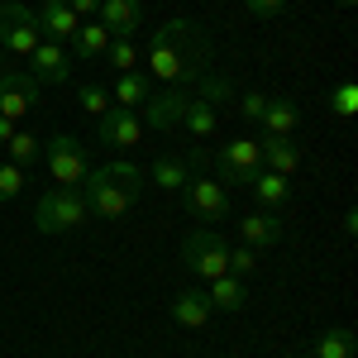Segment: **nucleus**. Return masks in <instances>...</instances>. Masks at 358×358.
<instances>
[{
  "label": "nucleus",
  "instance_id": "obj_33",
  "mask_svg": "<svg viewBox=\"0 0 358 358\" xmlns=\"http://www.w3.org/2000/svg\"><path fill=\"white\" fill-rule=\"evenodd\" d=\"M263 110H268V96H263V91H248L244 101H239V115H244L248 124H253V120H263Z\"/></svg>",
  "mask_w": 358,
  "mask_h": 358
},
{
  "label": "nucleus",
  "instance_id": "obj_4",
  "mask_svg": "<svg viewBox=\"0 0 358 358\" xmlns=\"http://www.w3.org/2000/svg\"><path fill=\"white\" fill-rule=\"evenodd\" d=\"M91 220V210H86L82 192H67V187H53V192L38 196V206H34V224H38V234H72V229H82Z\"/></svg>",
  "mask_w": 358,
  "mask_h": 358
},
{
  "label": "nucleus",
  "instance_id": "obj_34",
  "mask_svg": "<svg viewBox=\"0 0 358 358\" xmlns=\"http://www.w3.org/2000/svg\"><path fill=\"white\" fill-rule=\"evenodd\" d=\"M282 5H287V0H244V10H248V15H258V20L282 15Z\"/></svg>",
  "mask_w": 358,
  "mask_h": 358
},
{
  "label": "nucleus",
  "instance_id": "obj_13",
  "mask_svg": "<svg viewBox=\"0 0 358 358\" xmlns=\"http://www.w3.org/2000/svg\"><path fill=\"white\" fill-rule=\"evenodd\" d=\"M96 20L110 29V38H134L138 24H143V5L138 0H101Z\"/></svg>",
  "mask_w": 358,
  "mask_h": 358
},
{
  "label": "nucleus",
  "instance_id": "obj_10",
  "mask_svg": "<svg viewBox=\"0 0 358 358\" xmlns=\"http://www.w3.org/2000/svg\"><path fill=\"white\" fill-rule=\"evenodd\" d=\"M24 62H29L24 72L38 86H67V82H72V53H67L62 43H53V38H43Z\"/></svg>",
  "mask_w": 358,
  "mask_h": 358
},
{
  "label": "nucleus",
  "instance_id": "obj_36",
  "mask_svg": "<svg viewBox=\"0 0 358 358\" xmlns=\"http://www.w3.org/2000/svg\"><path fill=\"white\" fill-rule=\"evenodd\" d=\"M15 129H20V124H15V120H5V115H0V148H5V138L15 134Z\"/></svg>",
  "mask_w": 358,
  "mask_h": 358
},
{
  "label": "nucleus",
  "instance_id": "obj_23",
  "mask_svg": "<svg viewBox=\"0 0 358 358\" xmlns=\"http://www.w3.org/2000/svg\"><path fill=\"white\" fill-rule=\"evenodd\" d=\"M182 129L196 138V143H206V138H215V129H220V110L210 106V101H196L187 106V115H182Z\"/></svg>",
  "mask_w": 358,
  "mask_h": 358
},
{
  "label": "nucleus",
  "instance_id": "obj_30",
  "mask_svg": "<svg viewBox=\"0 0 358 358\" xmlns=\"http://www.w3.org/2000/svg\"><path fill=\"white\" fill-rule=\"evenodd\" d=\"M192 96H196V101H210V106H224L234 91H229V82H224V77H210V72H206V77L192 86Z\"/></svg>",
  "mask_w": 358,
  "mask_h": 358
},
{
  "label": "nucleus",
  "instance_id": "obj_24",
  "mask_svg": "<svg viewBox=\"0 0 358 358\" xmlns=\"http://www.w3.org/2000/svg\"><path fill=\"white\" fill-rule=\"evenodd\" d=\"M210 306L215 310H244L248 301V287H244V277H234V273H224V277H210Z\"/></svg>",
  "mask_w": 358,
  "mask_h": 358
},
{
  "label": "nucleus",
  "instance_id": "obj_37",
  "mask_svg": "<svg viewBox=\"0 0 358 358\" xmlns=\"http://www.w3.org/2000/svg\"><path fill=\"white\" fill-rule=\"evenodd\" d=\"M334 5H358V0H334Z\"/></svg>",
  "mask_w": 358,
  "mask_h": 358
},
{
  "label": "nucleus",
  "instance_id": "obj_20",
  "mask_svg": "<svg viewBox=\"0 0 358 358\" xmlns=\"http://www.w3.org/2000/svg\"><path fill=\"white\" fill-rule=\"evenodd\" d=\"M258 143H263V167H268V172H277V177H296V167H301V148H296L292 138L263 134Z\"/></svg>",
  "mask_w": 358,
  "mask_h": 358
},
{
  "label": "nucleus",
  "instance_id": "obj_17",
  "mask_svg": "<svg viewBox=\"0 0 358 358\" xmlns=\"http://www.w3.org/2000/svg\"><path fill=\"white\" fill-rule=\"evenodd\" d=\"M258 124H263L273 138H292L296 124H301V106H296L292 96H268V110H263Z\"/></svg>",
  "mask_w": 358,
  "mask_h": 358
},
{
  "label": "nucleus",
  "instance_id": "obj_2",
  "mask_svg": "<svg viewBox=\"0 0 358 358\" xmlns=\"http://www.w3.org/2000/svg\"><path fill=\"white\" fill-rule=\"evenodd\" d=\"M143 172L134 163H101L86 172V182L77 187L86 201V210L96 220H124L129 210L138 206V192H143Z\"/></svg>",
  "mask_w": 358,
  "mask_h": 358
},
{
  "label": "nucleus",
  "instance_id": "obj_32",
  "mask_svg": "<svg viewBox=\"0 0 358 358\" xmlns=\"http://www.w3.org/2000/svg\"><path fill=\"white\" fill-rule=\"evenodd\" d=\"M330 110H334V115H344V120L358 110V86H354V82H339V86L330 91Z\"/></svg>",
  "mask_w": 358,
  "mask_h": 358
},
{
  "label": "nucleus",
  "instance_id": "obj_39",
  "mask_svg": "<svg viewBox=\"0 0 358 358\" xmlns=\"http://www.w3.org/2000/svg\"><path fill=\"white\" fill-rule=\"evenodd\" d=\"M0 67H5V48H0Z\"/></svg>",
  "mask_w": 358,
  "mask_h": 358
},
{
  "label": "nucleus",
  "instance_id": "obj_19",
  "mask_svg": "<svg viewBox=\"0 0 358 358\" xmlns=\"http://www.w3.org/2000/svg\"><path fill=\"white\" fill-rule=\"evenodd\" d=\"M248 192L263 201V210H282V206L292 201V177H277L268 167H258V172L248 177Z\"/></svg>",
  "mask_w": 358,
  "mask_h": 358
},
{
  "label": "nucleus",
  "instance_id": "obj_29",
  "mask_svg": "<svg viewBox=\"0 0 358 358\" xmlns=\"http://www.w3.org/2000/svg\"><path fill=\"white\" fill-rule=\"evenodd\" d=\"M24 182H29L24 167L10 163V158H0V206H5V201H15V196L24 192Z\"/></svg>",
  "mask_w": 358,
  "mask_h": 358
},
{
  "label": "nucleus",
  "instance_id": "obj_28",
  "mask_svg": "<svg viewBox=\"0 0 358 358\" xmlns=\"http://www.w3.org/2000/svg\"><path fill=\"white\" fill-rule=\"evenodd\" d=\"M77 106H82L91 120H101V115L110 110L115 101H110V91H106L101 82H82V86H77Z\"/></svg>",
  "mask_w": 358,
  "mask_h": 358
},
{
  "label": "nucleus",
  "instance_id": "obj_35",
  "mask_svg": "<svg viewBox=\"0 0 358 358\" xmlns=\"http://www.w3.org/2000/svg\"><path fill=\"white\" fill-rule=\"evenodd\" d=\"M67 5H72V15H77V20H86V15H96V10H101V0H67Z\"/></svg>",
  "mask_w": 358,
  "mask_h": 358
},
{
  "label": "nucleus",
  "instance_id": "obj_21",
  "mask_svg": "<svg viewBox=\"0 0 358 358\" xmlns=\"http://www.w3.org/2000/svg\"><path fill=\"white\" fill-rule=\"evenodd\" d=\"M158 192H182L187 187V177H192V167H187V158H177V153H158L153 158V167L143 172Z\"/></svg>",
  "mask_w": 358,
  "mask_h": 358
},
{
  "label": "nucleus",
  "instance_id": "obj_11",
  "mask_svg": "<svg viewBox=\"0 0 358 358\" xmlns=\"http://www.w3.org/2000/svg\"><path fill=\"white\" fill-rule=\"evenodd\" d=\"M187 106H192V86H167L163 96H148V106H143V124L172 134V129L182 124Z\"/></svg>",
  "mask_w": 358,
  "mask_h": 358
},
{
  "label": "nucleus",
  "instance_id": "obj_8",
  "mask_svg": "<svg viewBox=\"0 0 358 358\" xmlns=\"http://www.w3.org/2000/svg\"><path fill=\"white\" fill-rule=\"evenodd\" d=\"M182 201H187V210H192L196 220H206V224H220L229 215V192H224L215 177H187Z\"/></svg>",
  "mask_w": 358,
  "mask_h": 358
},
{
  "label": "nucleus",
  "instance_id": "obj_9",
  "mask_svg": "<svg viewBox=\"0 0 358 358\" xmlns=\"http://www.w3.org/2000/svg\"><path fill=\"white\" fill-rule=\"evenodd\" d=\"M215 167H220L224 182H234V187H248V177L263 167V143H258V138H248V134L229 138V143L220 148V158H215Z\"/></svg>",
  "mask_w": 358,
  "mask_h": 358
},
{
  "label": "nucleus",
  "instance_id": "obj_41",
  "mask_svg": "<svg viewBox=\"0 0 358 358\" xmlns=\"http://www.w3.org/2000/svg\"><path fill=\"white\" fill-rule=\"evenodd\" d=\"M34 5H43V0H34Z\"/></svg>",
  "mask_w": 358,
  "mask_h": 358
},
{
  "label": "nucleus",
  "instance_id": "obj_38",
  "mask_svg": "<svg viewBox=\"0 0 358 358\" xmlns=\"http://www.w3.org/2000/svg\"><path fill=\"white\" fill-rule=\"evenodd\" d=\"M287 358H310V354H287Z\"/></svg>",
  "mask_w": 358,
  "mask_h": 358
},
{
  "label": "nucleus",
  "instance_id": "obj_26",
  "mask_svg": "<svg viewBox=\"0 0 358 358\" xmlns=\"http://www.w3.org/2000/svg\"><path fill=\"white\" fill-rule=\"evenodd\" d=\"M101 62H106L115 77H120V72H138V67H143V53H138L134 38H110V48H106V57H101Z\"/></svg>",
  "mask_w": 358,
  "mask_h": 358
},
{
  "label": "nucleus",
  "instance_id": "obj_31",
  "mask_svg": "<svg viewBox=\"0 0 358 358\" xmlns=\"http://www.w3.org/2000/svg\"><path fill=\"white\" fill-rule=\"evenodd\" d=\"M229 273H234V277H244V282H248V277L258 273V248L234 244V248H229Z\"/></svg>",
  "mask_w": 358,
  "mask_h": 358
},
{
  "label": "nucleus",
  "instance_id": "obj_15",
  "mask_svg": "<svg viewBox=\"0 0 358 358\" xmlns=\"http://www.w3.org/2000/svg\"><path fill=\"white\" fill-rule=\"evenodd\" d=\"M38 24H43V38H53V43H72V34L82 29V20L72 15L67 0H43V5H38Z\"/></svg>",
  "mask_w": 358,
  "mask_h": 358
},
{
  "label": "nucleus",
  "instance_id": "obj_27",
  "mask_svg": "<svg viewBox=\"0 0 358 358\" xmlns=\"http://www.w3.org/2000/svg\"><path fill=\"white\" fill-rule=\"evenodd\" d=\"M38 153H43V143L29 134V129H15V134L5 138V158H10V163H20L24 172H29V163H34Z\"/></svg>",
  "mask_w": 358,
  "mask_h": 358
},
{
  "label": "nucleus",
  "instance_id": "obj_6",
  "mask_svg": "<svg viewBox=\"0 0 358 358\" xmlns=\"http://www.w3.org/2000/svg\"><path fill=\"white\" fill-rule=\"evenodd\" d=\"M182 258H187V268L196 277H224L229 273V244H224V234L215 224H206V229H192L187 239H182Z\"/></svg>",
  "mask_w": 358,
  "mask_h": 358
},
{
  "label": "nucleus",
  "instance_id": "obj_7",
  "mask_svg": "<svg viewBox=\"0 0 358 358\" xmlns=\"http://www.w3.org/2000/svg\"><path fill=\"white\" fill-rule=\"evenodd\" d=\"M38 106V82L24 67H0V115L24 124V115Z\"/></svg>",
  "mask_w": 358,
  "mask_h": 358
},
{
  "label": "nucleus",
  "instance_id": "obj_14",
  "mask_svg": "<svg viewBox=\"0 0 358 358\" xmlns=\"http://www.w3.org/2000/svg\"><path fill=\"white\" fill-rule=\"evenodd\" d=\"M167 310H172V320H177L182 330H201V325L215 315V306H210V296H206L201 287H182V292L172 296Z\"/></svg>",
  "mask_w": 358,
  "mask_h": 358
},
{
  "label": "nucleus",
  "instance_id": "obj_22",
  "mask_svg": "<svg viewBox=\"0 0 358 358\" xmlns=\"http://www.w3.org/2000/svg\"><path fill=\"white\" fill-rule=\"evenodd\" d=\"M148 96H153V82H148V72H120V77H115L110 101L120 106V110H134V106H148Z\"/></svg>",
  "mask_w": 358,
  "mask_h": 358
},
{
  "label": "nucleus",
  "instance_id": "obj_25",
  "mask_svg": "<svg viewBox=\"0 0 358 358\" xmlns=\"http://www.w3.org/2000/svg\"><path fill=\"white\" fill-rule=\"evenodd\" d=\"M310 358H354V330H344V325L320 330L310 344Z\"/></svg>",
  "mask_w": 358,
  "mask_h": 358
},
{
  "label": "nucleus",
  "instance_id": "obj_18",
  "mask_svg": "<svg viewBox=\"0 0 358 358\" xmlns=\"http://www.w3.org/2000/svg\"><path fill=\"white\" fill-rule=\"evenodd\" d=\"M106 48H110V29L101 20H82V29L72 34V57L77 62H101Z\"/></svg>",
  "mask_w": 358,
  "mask_h": 358
},
{
  "label": "nucleus",
  "instance_id": "obj_3",
  "mask_svg": "<svg viewBox=\"0 0 358 358\" xmlns=\"http://www.w3.org/2000/svg\"><path fill=\"white\" fill-rule=\"evenodd\" d=\"M43 163H48V177H53L57 187L77 192L86 182V172H91V148L77 134H53L43 143Z\"/></svg>",
  "mask_w": 358,
  "mask_h": 358
},
{
  "label": "nucleus",
  "instance_id": "obj_16",
  "mask_svg": "<svg viewBox=\"0 0 358 358\" xmlns=\"http://www.w3.org/2000/svg\"><path fill=\"white\" fill-rule=\"evenodd\" d=\"M239 239L248 248H273L282 239V215L277 210H248L244 220H239Z\"/></svg>",
  "mask_w": 358,
  "mask_h": 358
},
{
  "label": "nucleus",
  "instance_id": "obj_12",
  "mask_svg": "<svg viewBox=\"0 0 358 358\" xmlns=\"http://www.w3.org/2000/svg\"><path fill=\"white\" fill-rule=\"evenodd\" d=\"M96 124H101V143H110V148H120V153H129V148L143 143V120H138V110H120V106H110Z\"/></svg>",
  "mask_w": 358,
  "mask_h": 358
},
{
  "label": "nucleus",
  "instance_id": "obj_40",
  "mask_svg": "<svg viewBox=\"0 0 358 358\" xmlns=\"http://www.w3.org/2000/svg\"><path fill=\"white\" fill-rule=\"evenodd\" d=\"M0 5H10V0H0Z\"/></svg>",
  "mask_w": 358,
  "mask_h": 358
},
{
  "label": "nucleus",
  "instance_id": "obj_5",
  "mask_svg": "<svg viewBox=\"0 0 358 358\" xmlns=\"http://www.w3.org/2000/svg\"><path fill=\"white\" fill-rule=\"evenodd\" d=\"M38 43H43L38 10H34L29 0H10V5H0V48H5L10 57H20V62H24Z\"/></svg>",
  "mask_w": 358,
  "mask_h": 358
},
{
  "label": "nucleus",
  "instance_id": "obj_1",
  "mask_svg": "<svg viewBox=\"0 0 358 358\" xmlns=\"http://www.w3.org/2000/svg\"><path fill=\"white\" fill-rule=\"evenodd\" d=\"M210 38L196 20H167L163 29H153L148 38V53H143V67H148V82L163 86H196L210 67Z\"/></svg>",
  "mask_w": 358,
  "mask_h": 358
}]
</instances>
